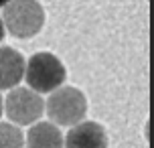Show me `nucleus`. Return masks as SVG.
I'll list each match as a JSON object with an SVG mask.
<instances>
[{
    "instance_id": "nucleus-1",
    "label": "nucleus",
    "mask_w": 154,
    "mask_h": 148,
    "mask_svg": "<svg viewBox=\"0 0 154 148\" xmlns=\"http://www.w3.org/2000/svg\"><path fill=\"white\" fill-rule=\"evenodd\" d=\"M24 77L29 89H32L35 94H47L63 85L67 71L53 53H35L24 67Z\"/></svg>"
},
{
    "instance_id": "nucleus-2",
    "label": "nucleus",
    "mask_w": 154,
    "mask_h": 148,
    "mask_svg": "<svg viewBox=\"0 0 154 148\" xmlns=\"http://www.w3.org/2000/svg\"><path fill=\"white\" fill-rule=\"evenodd\" d=\"M45 23V10L38 2H8L2 10V24L16 39L35 37Z\"/></svg>"
},
{
    "instance_id": "nucleus-3",
    "label": "nucleus",
    "mask_w": 154,
    "mask_h": 148,
    "mask_svg": "<svg viewBox=\"0 0 154 148\" xmlns=\"http://www.w3.org/2000/svg\"><path fill=\"white\" fill-rule=\"evenodd\" d=\"M87 100L75 87H59L47 100V114L55 126H77L85 118Z\"/></svg>"
},
{
    "instance_id": "nucleus-4",
    "label": "nucleus",
    "mask_w": 154,
    "mask_h": 148,
    "mask_svg": "<svg viewBox=\"0 0 154 148\" xmlns=\"http://www.w3.org/2000/svg\"><path fill=\"white\" fill-rule=\"evenodd\" d=\"M4 109H6V116L10 118V124H37V120L43 116L45 101L29 87H14V89H10L8 97L4 100Z\"/></svg>"
},
{
    "instance_id": "nucleus-5",
    "label": "nucleus",
    "mask_w": 154,
    "mask_h": 148,
    "mask_svg": "<svg viewBox=\"0 0 154 148\" xmlns=\"http://www.w3.org/2000/svg\"><path fill=\"white\" fill-rule=\"evenodd\" d=\"M65 148H108V134L106 128L97 122H79L73 126L65 140Z\"/></svg>"
},
{
    "instance_id": "nucleus-6",
    "label": "nucleus",
    "mask_w": 154,
    "mask_h": 148,
    "mask_svg": "<svg viewBox=\"0 0 154 148\" xmlns=\"http://www.w3.org/2000/svg\"><path fill=\"white\" fill-rule=\"evenodd\" d=\"M23 55L16 49L0 47V89H14L24 77Z\"/></svg>"
},
{
    "instance_id": "nucleus-7",
    "label": "nucleus",
    "mask_w": 154,
    "mask_h": 148,
    "mask_svg": "<svg viewBox=\"0 0 154 148\" xmlns=\"http://www.w3.org/2000/svg\"><path fill=\"white\" fill-rule=\"evenodd\" d=\"M26 148H63V136L51 122H37L26 134Z\"/></svg>"
},
{
    "instance_id": "nucleus-8",
    "label": "nucleus",
    "mask_w": 154,
    "mask_h": 148,
    "mask_svg": "<svg viewBox=\"0 0 154 148\" xmlns=\"http://www.w3.org/2000/svg\"><path fill=\"white\" fill-rule=\"evenodd\" d=\"M0 148H24V134L10 122H0Z\"/></svg>"
},
{
    "instance_id": "nucleus-9",
    "label": "nucleus",
    "mask_w": 154,
    "mask_h": 148,
    "mask_svg": "<svg viewBox=\"0 0 154 148\" xmlns=\"http://www.w3.org/2000/svg\"><path fill=\"white\" fill-rule=\"evenodd\" d=\"M4 39V24H2V18H0V41Z\"/></svg>"
},
{
    "instance_id": "nucleus-10",
    "label": "nucleus",
    "mask_w": 154,
    "mask_h": 148,
    "mask_svg": "<svg viewBox=\"0 0 154 148\" xmlns=\"http://www.w3.org/2000/svg\"><path fill=\"white\" fill-rule=\"evenodd\" d=\"M2 109H4V101H2V95H0V116H2Z\"/></svg>"
}]
</instances>
